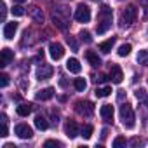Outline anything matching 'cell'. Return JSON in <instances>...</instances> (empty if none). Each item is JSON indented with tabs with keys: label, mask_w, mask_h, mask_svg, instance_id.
Instances as JSON below:
<instances>
[{
	"label": "cell",
	"mask_w": 148,
	"mask_h": 148,
	"mask_svg": "<svg viewBox=\"0 0 148 148\" xmlns=\"http://www.w3.org/2000/svg\"><path fill=\"white\" fill-rule=\"evenodd\" d=\"M99 18L101 19H99V23L96 26V32H98V35H103L112 28V9L108 5H103L101 12H99Z\"/></svg>",
	"instance_id": "1"
},
{
	"label": "cell",
	"mask_w": 148,
	"mask_h": 148,
	"mask_svg": "<svg viewBox=\"0 0 148 148\" xmlns=\"http://www.w3.org/2000/svg\"><path fill=\"white\" fill-rule=\"evenodd\" d=\"M120 120H122V124H124L125 129H134V125H136V117H134V110H132L131 105L124 103V105L120 106Z\"/></svg>",
	"instance_id": "2"
},
{
	"label": "cell",
	"mask_w": 148,
	"mask_h": 148,
	"mask_svg": "<svg viewBox=\"0 0 148 148\" xmlns=\"http://www.w3.org/2000/svg\"><path fill=\"white\" fill-rule=\"evenodd\" d=\"M136 16H138V11H136V7H134V5L125 7V9L122 11V16H120L122 26H129V25H132V23H134V19H136Z\"/></svg>",
	"instance_id": "3"
},
{
	"label": "cell",
	"mask_w": 148,
	"mask_h": 148,
	"mask_svg": "<svg viewBox=\"0 0 148 148\" xmlns=\"http://www.w3.org/2000/svg\"><path fill=\"white\" fill-rule=\"evenodd\" d=\"M75 110L82 117H91L94 113V105L91 101H77L75 103Z\"/></svg>",
	"instance_id": "4"
},
{
	"label": "cell",
	"mask_w": 148,
	"mask_h": 148,
	"mask_svg": "<svg viewBox=\"0 0 148 148\" xmlns=\"http://www.w3.org/2000/svg\"><path fill=\"white\" fill-rule=\"evenodd\" d=\"M75 19L79 23H89L91 21V9L86 5V4H80L77 9H75Z\"/></svg>",
	"instance_id": "5"
},
{
	"label": "cell",
	"mask_w": 148,
	"mask_h": 148,
	"mask_svg": "<svg viewBox=\"0 0 148 148\" xmlns=\"http://www.w3.org/2000/svg\"><path fill=\"white\" fill-rule=\"evenodd\" d=\"M14 132H16L18 138H21V139H32V136H33V131H32V127H30L28 124H18V125L14 127Z\"/></svg>",
	"instance_id": "6"
},
{
	"label": "cell",
	"mask_w": 148,
	"mask_h": 148,
	"mask_svg": "<svg viewBox=\"0 0 148 148\" xmlns=\"http://www.w3.org/2000/svg\"><path fill=\"white\" fill-rule=\"evenodd\" d=\"M49 56H51L54 61H59V59L64 56V49H63V45L58 44V42H52V44L49 45Z\"/></svg>",
	"instance_id": "7"
},
{
	"label": "cell",
	"mask_w": 148,
	"mask_h": 148,
	"mask_svg": "<svg viewBox=\"0 0 148 148\" xmlns=\"http://www.w3.org/2000/svg\"><path fill=\"white\" fill-rule=\"evenodd\" d=\"M52 73H54V70H52L51 64H42V66H38V70H37V79H38V80H47V79L52 77Z\"/></svg>",
	"instance_id": "8"
},
{
	"label": "cell",
	"mask_w": 148,
	"mask_h": 148,
	"mask_svg": "<svg viewBox=\"0 0 148 148\" xmlns=\"http://www.w3.org/2000/svg\"><path fill=\"white\" fill-rule=\"evenodd\" d=\"M64 134H66L70 139H73V138L79 136V125H77L75 120H68V122L64 124Z\"/></svg>",
	"instance_id": "9"
},
{
	"label": "cell",
	"mask_w": 148,
	"mask_h": 148,
	"mask_svg": "<svg viewBox=\"0 0 148 148\" xmlns=\"http://www.w3.org/2000/svg\"><path fill=\"white\" fill-rule=\"evenodd\" d=\"M12 59H14V52H12L11 49L4 47V49H2V52H0V66H2V68L9 66Z\"/></svg>",
	"instance_id": "10"
},
{
	"label": "cell",
	"mask_w": 148,
	"mask_h": 148,
	"mask_svg": "<svg viewBox=\"0 0 148 148\" xmlns=\"http://www.w3.org/2000/svg\"><path fill=\"white\" fill-rule=\"evenodd\" d=\"M122 79H124L122 68H120L119 64H113V66H112V70H110V80H112L113 84H120V82H122Z\"/></svg>",
	"instance_id": "11"
},
{
	"label": "cell",
	"mask_w": 148,
	"mask_h": 148,
	"mask_svg": "<svg viewBox=\"0 0 148 148\" xmlns=\"http://www.w3.org/2000/svg\"><path fill=\"white\" fill-rule=\"evenodd\" d=\"M28 14H30V18H32L35 23H44V12H42V9H40V7H37V5L30 7Z\"/></svg>",
	"instance_id": "12"
},
{
	"label": "cell",
	"mask_w": 148,
	"mask_h": 148,
	"mask_svg": "<svg viewBox=\"0 0 148 148\" xmlns=\"http://www.w3.org/2000/svg\"><path fill=\"white\" fill-rule=\"evenodd\" d=\"M16 32H18V23H5V26H4V37L7 38V40H11V38H14V35H16Z\"/></svg>",
	"instance_id": "13"
},
{
	"label": "cell",
	"mask_w": 148,
	"mask_h": 148,
	"mask_svg": "<svg viewBox=\"0 0 148 148\" xmlns=\"http://www.w3.org/2000/svg\"><path fill=\"white\" fill-rule=\"evenodd\" d=\"M99 115H101L103 120L112 122V119H113V106H112V105H103V106L99 108Z\"/></svg>",
	"instance_id": "14"
},
{
	"label": "cell",
	"mask_w": 148,
	"mask_h": 148,
	"mask_svg": "<svg viewBox=\"0 0 148 148\" xmlns=\"http://www.w3.org/2000/svg\"><path fill=\"white\" fill-rule=\"evenodd\" d=\"M66 68H68L70 73H80V70H82L80 61H79L77 58H70V59L66 61Z\"/></svg>",
	"instance_id": "15"
},
{
	"label": "cell",
	"mask_w": 148,
	"mask_h": 148,
	"mask_svg": "<svg viewBox=\"0 0 148 148\" xmlns=\"http://www.w3.org/2000/svg\"><path fill=\"white\" fill-rule=\"evenodd\" d=\"M52 96H54V89H52V87H47V89H42V91H38L35 98H37L38 101H47V99H51Z\"/></svg>",
	"instance_id": "16"
},
{
	"label": "cell",
	"mask_w": 148,
	"mask_h": 148,
	"mask_svg": "<svg viewBox=\"0 0 148 148\" xmlns=\"http://www.w3.org/2000/svg\"><path fill=\"white\" fill-rule=\"evenodd\" d=\"M32 110H33V105H32V103H21V105L16 108V112H18L19 117H28V115L32 113Z\"/></svg>",
	"instance_id": "17"
},
{
	"label": "cell",
	"mask_w": 148,
	"mask_h": 148,
	"mask_svg": "<svg viewBox=\"0 0 148 148\" xmlns=\"http://www.w3.org/2000/svg\"><path fill=\"white\" fill-rule=\"evenodd\" d=\"M113 45H115V37H112V38H108V40L101 42V44H99V51H101V52H105V54H108V52L113 49Z\"/></svg>",
	"instance_id": "18"
},
{
	"label": "cell",
	"mask_w": 148,
	"mask_h": 148,
	"mask_svg": "<svg viewBox=\"0 0 148 148\" xmlns=\"http://www.w3.org/2000/svg\"><path fill=\"white\" fill-rule=\"evenodd\" d=\"M86 58H87V61L91 63V66H94V68L101 64V59H99V56H98L94 51H87V52H86Z\"/></svg>",
	"instance_id": "19"
},
{
	"label": "cell",
	"mask_w": 148,
	"mask_h": 148,
	"mask_svg": "<svg viewBox=\"0 0 148 148\" xmlns=\"http://www.w3.org/2000/svg\"><path fill=\"white\" fill-rule=\"evenodd\" d=\"M35 127H37V129H40V131H45V129L49 127L47 119H45L44 115H37V117H35Z\"/></svg>",
	"instance_id": "20"
},
{
	"label": "cell",
	"mask_w": 148,
	"mask_h": 148,
	"mask_svg": "<svg viewBox=\"0 0 148 148\" xmlns=\"http://www.w3.org/2000/svg\"><path fill=\"white\" fill-rule=\"evenodd\" d=\"M131 44H122L120 47H119V51H117V54L120 56V58H125V56H129L131 54Z\"/></svg>",
	"instance_id": "21"
},
{
	"label": "cell",
	"mask_w": 148,
	"mask_h": 148,
	"mask_svg": "<svg viewBox=\"0 0 148 148\" xmlns=\"http://www.w3.org/2000/svg\"><path fill=\"white\" fill-rule=\"evenodd\" d=\"M136 59H138V63H139V64L148 66V51H139Z\"/></svg>",
	"instance_id": "22"
},
{
	"label": "cell",
	"mask_w": 148,
	"mask_h": 148,
	"mask_svg": "<svg viewBox=\"0 0 148 148\" xmlns=\"http://www.w3.org/2000/svg\"><path fill=\"white\" fill-rule=\"evenodd\" d=\"M73 87H75L77 91H86V87H87V82L84 80V79H75V80H73Z\"/></svg>",
	"instance_id": "23"
},
{
	"label": "cell",
	"mask_w": 148,
	"mask_h": 148,
	"mask_svg": "<svg viewBox=\"0 0 148 148\" xmlns=\"http://www.w3.org/2000/svg\"><path fill=\"white\" fill-rule=\"evenodd\" d=\"M96 98H106L112 94V87H101V89H96Z\"/></svg>",
	"instance_id": "24"
},
{
	"label": "cell",
	"mask_w": 148,
	"mask_h": 148,
	"mask_svg": "<svg viewBox=\"0 0 148 148\" xmlns=\"http://www.w3.org/2000/svg\"><path fill=\"white\" fill-rule=\"evenodd\" d=\"M134 94H136L138 101H145V103L148 101V92H146V89H143V87H141V89H138Z\"/></svg>",
	"instance_id": "25"
},
{
	"label": "cell",
	"mask_w": 148,
	"mask_h": 148,
	"mask_svg": "<svg viewBox=\"0 0 148 148\" xmlns=\"http://www.w3.org/2000/svg\"><path fill=\"white\" fill-rule=\"evenodd\" d=\"M79 37H80V40H82V42H86V44H91V42H92L91 33H89V32H86V30H82V32L79 33Z\"/></svg>",
	"instance_id": "26"
},
{
	"label": "cell",
	"mask_w": 148,
	"mask_h": 148,
	"mask_svg": "<svg viewBox=\"0 0 148 148\" xmlns=\"http://www.w3.org/2000/svg\"><path fill=\"white\" fill-rule=\"evenodd\" d=\"M125 143H127V141H125V138H124V136H117V138L113 139L112 146H113V148H120V146H124Z\"/></svg>",
	"instance_id": "27"
},
{
	"label": "cell",
	"mask_w": 148,
	"mask_h": 148,
	"mask_svg": "<svg viewBox=\"0 0 148 148\" xmlns=\"http://www.w3.org/2000/svg\"><path fill=\"white\" fill-rule=\"evenodd\" d=\"M12 14H14L16 18H21V16H25V9L21 7V4H16V5L12 7Z\"/></svg>",
	"instance_id": "28"
},
{
	"label": "cell",
	"mask_w": 148,
	"mask_h": 148,
	"mask_svg": "<svg viewBox=\"0 0 148 148\" xmlns=\"http://www.w3.org/2000/svg\"><path fill=\"white\" fill-rule=\"evenodd\" d=\"M92 131H94V127L87 124V125H84V129H82V136H84L86 139H89V138L92 136Z\"/></svg>",
	"instance_id": "29"
},
{
	"label": "cell",
	"mask_w": 148,
	"mask_h": 148,
	"mask_svg": "<svg viewBox=\"0 0 148 148\" xmlns=\"http://www.w3.org/2000/svg\"><path fill=\"white\" fill-rule=\"evenodd\" d=\"M44 146H47V148H49V146H63V145H61L59 141H56V139H47V141L44 143Z\"/></svg>",
	"instance_id": "30"
},
{
	"label": "cell",
	"mask_w": 148,
	"mask_h": 148,
	"mask_svg": "<svg viewBox=\"0 0 148 148\" xmlns=\"http://www.w3.org/2000/svg\"><path fill=\"white\" fill-rule=\"evenodd\" d=\"M0 86L2 87H7V84H9V75H5V73H2V75H0Z\"/></svg>",
	"instance_id": "31"
},
{
	"label": "cell",
	"mask_w": 148,
	"mask_h": 148,
	"mask_svg": "<svg viewBox=\"0 0 148 148\" xmlns=\"http://www.w3.org/2000/svg\"><path fill=\"white\" fill-rule=\"evenodd\" d=\"M66 40H68V44H70V47H71V51H79V47H77V42H75V40H73L71 37H68Z\"/></svg>",
	"instance_id": "32"
},
{
	"label": "cell",
	"mask_w": 148,
	"mask_h": 148,
	"mask_svg": "<svg viewBox=\"0 0 148 148\" xmlns=\"http://www.w3.org/2000/svg\"><path fill=\"white\" fill-rule=\"evenodd\" d=\"M7 132H9V129H7V122H2V134H0V136L5 138V136H7Z\"/></svg>",
	"instance_id": "33"
},
{
	"label": "cell",
	"mask_w": 148,
	"mask_h": 148,
	"mask_svg": "<svg viewBox=\"0 0 148 148\" xmlns=\"http://www.w3.org/2000/svg\"><path fill=\"white\" fill-rule=\"evenodd\" d=\"M106 80H110V77H106V75H103V73H101V75L96 79V82H101V84H105Z\"/></svg>",
	"instance_id": "34"
},
{
	"label": "cell",
	"mask_w": 148,
	"mask_h": 148,
	"mask_svg": "<svg viewBox=\"0 0 148 148\" xmlns=\"http://www.w3.org/2000/svg\"><path fill=\"white\" fill-rule=\"evenodd\" d=\"M5 9H7V7H5V4L2 2V21H5V12H7Z\"/></svg>",
	"instance_id": "35"
},
{
	"label": "cell",
	"mask_w": 148,
	"mask_h": 148,
	"mask_svg": "<svg viewBox=\"0 0 148 148\" xmlns=\"http://www.w3.org/2000/svg\"><path fill=\"white\" fill-rule=\"evenodd\" d=\"M124 96H125V91H119V101H122Z\"/></svg>",
	"instance_id": "36"
},
{
	"label": "cell",
	"mask_w": 148,
	"mask_h": 148,
	"mask_svg": "<svg viewBox=\"0 0 148 148\" xmlns=\"http://www.w3.org/2000/svg\"><path fill=\"white\" fill-rule=\"evenodd\" d=\"M139 4H141L143 7H146V5H148V0H139Z\"/></svg>",
	"instance_id": "37"
},
{
	"label": "cell",
	"mask_w": 148,
	"mask_h": 148,
	"mask_svg": "<svg viewBox=\"0 0 148 148\" xmlns=\"http://www.w3.org/2000/svg\"><path fill=\"white\" fill-rule=\"evenodd\" d=\"M131 143H132V145H138V143H141V139H138V138H134V139H132Z\"/></svg>",
	"instance_id": "38"
},
{
	"label": "cell",
	"mask_w": 148,
	"mask_h": 148,
	"mask_svg": "<svg viewBox=\"0 0 148 148\" xmlns=\"http://www.w3.org/2000/svg\"><path fill=\"white\" fill-rule=\"evenodd\" d=\"M14 2H16V4H25L26 0H14Z\"/></svg>",
	"instance_id": "39"
},
{
	"label": "cell",
	"mask_w": 148,
	"mask_h": 148,
	"mask_svg": "<svg viewBox=\"0 0 148 148\" xmlns=\"http://www.w3.org/2000/svg\"><path fill=\"white\" fill-rule=\"evenodd\" d=\"M145 14H146V16H148V5H146V7H145Z\"/></svg>",
	"instance_id": "40"
},
{
	"label": "cell",
	"mask_w": 148,
	"mask_h": 148,
	"mask_svg": "<svg viewBox=\"0 0 148 148\" xmlns=\"http://www.w3.org/2000/svg\"><path fill=\"white\" fill-rule=\"evenodd\" d=\"M94 2H98V0H94Z\"/></svg>",
	"instance_id": "41"
}]
</instances>
